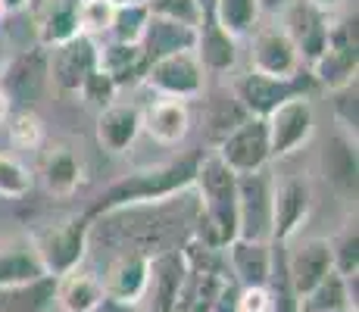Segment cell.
I'll return each instance as SVG.
<instances>
[{
    "label": "cell",
    "instance_id": "cell-13",
    "mask_svg": "<svg viewBox=\"0 0 359 312\" xmlns=\"http://www.w3.org/2000/svg\"><path fill=\"white\" fill-rule=\"evenodd\" d=\"M150 259L154 256L135 253V250H119V253L109 259L107 272L100 278L103 297L119 306H137L144 300V290H147L150 278Z\"/></svg>",
    "mask_w": 359,
    "mask_h": 312
},
{
    "label": "cell",
    "instance_id": "cell-40",
    "mask_svg": "<svg viewBox=\"0 0 359 312\" xmlns=\"http://www.w3.org/2000/svg\"><path fill=\"white\" fill-rule=\"evenodd\" d=\"M234 312H275L269 287H238Z\"/></svg>",
    "mask_w": 359,
    "mask_h": 312
},
{
    "label": "cell",
    "instance_id": "cell-37",
    "mask_svg": "<svg viewBox=\"0 0 359 312\" xmlns=\"http://www.w3.org/2000/svg\"><path fill=\"white\" fill-rule=\"evenodd\" d=\"M359 88L356 81L347 88H337V91H331V113H334V122H337V131H344V135L356 137V122H359Z\"/></svg>",
    "mask_w": 359,
    "mask_h": 312
},
{
    "label": "cell",
    "instance_id": "cell-8",
    "mask_svg": "<svg viewBox=\"0 0 359 312\" xmlns=\"http://www.w3.org/2000/svg\"><path fill=\"white\" fill-rule=\"evenodd\" d=\"M50 85V69H47V50L44 47H32L22 50L19 57L6 62L4 75H0V91L10 100V107L32 109L41 100V94Z\"/></svg>",
    "mask_w": 359,
    "mask_h": 312
},
{
    "label": "cell",
    "instance_id": "cell-23",
    "mask_svg": "<svg viewBox=\"0 0 359 312\" xmlns=\"http://www.w3.org/2000/svg\"><path fill=\"white\" fill-rule=\"evenodd\" d=\"M356 137L334 131L322 150V175L344 197H356Z\"/></svg>",
    "mask_w": 359,
    "mask_h": 312
},
{
    "label": "cell",
    "instance_id": "cell-20",
    "mask_svg": "<svg viewBox=\"0 0 359 312\" xmlns=\"http://www.w3.org/2000/svg\"><path fill=\"white\" fill-rule=\"evenodd\" d=\"M79 6L81 0H41L38 16H34L38 47L53 50V47L79 38Z\"/></svg>",
    "mask_w": 359,
    "mask_h": 312
},
{
    "label": "cell",
    "instance_id": "cell-36",
    "mask_svg": "<svg viewBox=\"0 0 359 312\" xmlns=\"http://www.w3.org/2000/svg\"><path fill=\"white\" fill-rule=\"evenodd\" d=\"M6 135L16 147L38 150L44 144V125L32 109H19V113H10V119H6Z\"/></svg>",
    "mask_w": 359,
    "mask_h": 312
},
{
    "label": "cell",
    "instance_id": "cell-25",
    "mask_svg": "<svg viewBox=\"0 0 359 312\" xmlns=\"http://www.w3.org/2000/svg\"><path fill=\"white\" fill-rule=\"evenodd\" d=\"M107 297H103L100 278L91 272H75L57 278V290H53V306H60L63 312H97Z\"/></svg>",
    "mask_w": 359,
    "mask_h": 312
},
{
    "label": "cell",
    "instance_id": "cell-38",
    "mask_svg": "<svg viewBox=\"0 0 359 312\" xmlns=\"http://www.w3.org/2000/svg\"><path fill=\"white\" fill-rule=\"evenodd\" d=\"M81 97H85L88 107H94L100 113V109L113 107L116 103V94H119V88H116V81L109 79L107 72H100V69H94L91 75H88V81L81 85Z\"/></svg>",
    "mask_w": 359,
    "mask_h": 312
},
{
    "label": "cell",
    "instance_id": "cell-46",
    "mask_svg": "<svg viewBox=\"0 0 359 312\" xmlns=\"http://www.w3.org/2000/svg\"><path fill=\"white\" fill-rule=\"evenodd\" d=\"M107 4H113V6H126V4H144V0H107Z\"/></svg>",
    "mask_w": 359,
    "mask_h": 312
},
{
    "label": "cell",
    "instance_id": "cell-10",
    "mask_svg": "<svg viewBox=\"0 0 359 312\" xmlns=\"http://www.w3.org/2000/svg\"><path fill=\"white\" fill-rule=\"evenodd\" d=\"M281 16H285L281 29H285V34L294 41L303 69H309L316 60H319V53L325 50L328 32H331L334 16L325 13V10H319V6L306 4V0H294V4L287 6Z\"/></svg>",
    "mask_w": 359,
    "mask_h": 312
},
{
    "label": "cell",
    "instance_id": "cell-47",
    "mask_svg": "<svg viewBox=\"0 0 359 312\" xmlns=\"http://www.w3.org/2000/svg\"><path fill=\"white\" fill-rule=\"evenodd\" d=\"M4 19H6V10H4V4H0V25H4Z\"/></svg>",
    "mask_w": 359,
    "mask_h": 312
},
{
    "label": "cell",
    "instance_id": "cell-24",
    "mask_svg": "<svg viewBox=\"0 0 359 312\" xmlns=\"http://www.w3.org/2000/svg\"><path fill=\"white\" fill-rule=\"evenodd\" d=\"M141 135V107L135 103H113L97 113V141L109 154H126Z\"/></svg>",
    "mask_w": 359,
    "mask_h": 312
},
{
    "label": "cell",
    "instance_id": "cell-35",
    "mask_svg": "<svg viewBox=\"0 0 359 312\" xmlns=\"http://www.w3.org/2000/svg\"><path fill=\"white\" fill-rule=\"evenodd\" d=\"M34 178L29 165H22L16 156L0 154V197L4 200H22L32 191Z\"/></svg>",
    "mask_w": 359,
    "mask_h": 312
},
{
    "label": "cell",
    "instance_id": "cell-16",
    "mask_svg": "<svg viewBox=\"0 0 359 312\" xmlns=\"http://www.w3.org/2000/svg\"><path fill=\"white\" fill-rule=\"evenodd\" d=\"M191 107L184 100H169V97H154L141 109V131H147L150 141L160 147H178L191 131Z\"/></svg>",
    "mask_w": 359,
    "mask_h": 312
},
{
    "label": "cell",
    "instance_id": "cell-12",
    "mask_svg": "<svg viewBox=\"0 0 359 312\" xmlns=\"http://www.w3.org/2000/svg\"><path fill=\"white\" fill-rule=\"evenodd\" d=\"M303 69L294 41L281 25H262L250 32V72L272 75V79H291Z\"/></svg>",
    "mask_w": 359,
    "mask_h": 312
},
{
    "label": "cell",
    "instance_id": "cell-32",
    "mask_svg": "<svg viewBox=\"0 0 359 312\" xmlns=\"http://www.w3.org/2000/svg\"><path fill=\"white\" fill-rule=\"evenodd\" d=\"M247 119V113L241 109V103L234 100V94H219L216 100L206 103V131H210V141L219 147L225 135H231L241 122Z\"/></svg>",
    "mask_w": 359,
    "mask_h": 312
},
{
    "label": "cell",
    "instance_id": "cell-1",
    "mask_svg": "<svg viewBox=\"0 0 359 312\" xmlns=\"http://www.w3.org/2000/svg\"><path fill=\"white\" fill-rule=\"evenodd\" d=\"M200 156H203V150H188L184 156L169 159V163H163V165H150V169L131 172V175L109 184L107 191L85 210V216L94 222V219L107 216V212L126 210V206L156 203V200L175 197V194L188 191V187H194Z\"/></svg>",
    "mask_w": 359,
    "mask_h": 312
},
{
    "label": "cell",
    "instance_id": "cell-22",
    "mask_svg": "<svg viewBox=\"0 0 359 312\" xmlns=\"http://www.w3.org/2000/svg\"><path fill=\"white\" fill-rule=\"evenodd\" d=\"M194 57L200 60L203 72H229V69H234V62H238V41L212 16H200Z\"/></svg>",
    "mask_w": 359,
    "mask_h": 312
},
{
    "label": "cell",
    "instance_id": "cell-29",
    "mask_svg": "<svg viewBox=\"0 0 359 312\" xmlns=\"http://www.w3.org/2000/svg\"><path fill=\"white\" fill-rule=\"evenodd\" d=\"M57 278H38L29 284L0 287V312H50Z\"/></svg>",
    "mask_w": 359,
    "mask_h": 312
},
{
    "label": "cell",
    "instance_id": "cell-43",
    "mask_svg": "<svg viewBox=\"0 0 359 312\" xmlns=\"http://www.w3.org/2000/svg\"><path fill=\"white\" fill-rule=\"evenodd\" d=\"M10 113H13L10 100H6V97H4V91H0V125H6V119H10Z\"/></svg>",
    "mask_w": 359,
    "mask_h": 312
},
{
    "label": "cell",
    "instance_id": "cell-2",
    "mask_svg": "<svg viewBox=\"0 0 359 312\" xmlns=\"http://www.w3.org/2000/svg\"><path fill=\"white\" fill-rule=\"evenodd\" d=\"M91 234H94V222L81 212V216H69L57 225L44 228L38 238H32L38 262L44 269L47 278H63V275L81 269L91 247Z\"/></svg>",
    "mask_w": 359,
    "mask_h": 312
},
{
    "label": "cell",
    "instance_id": "cell-14",
    "mask_svg": "<svg viewBox=\"0 0 359 312\" xmlns=\"http://www.w3.org/2000/svg\"><path fill=\"white\" fill-rule=\"evenodd\" d=\"M313 210V187L303 178H285L275 182L272 191V238L269 244H287L297 238L303 222Z\"/></svg>",
    "mask_w": 359,
    "mask_h": 312
},
{
    "label": "cell",
    "instance_id": "cell-3",
    "mask_svg": "<svg viewBox=\"0 0 359 312\" xmlns=\"http://www.w3.org/2000/svg\"><path fill=\"white\" fill-rule=\"evenodd\" d=\"M313 91H319V88H316L309 69H300L291 79H272V75L247 72L231 85L234 100L241 103V109L250 119H266L281 103L294 100V97H313Z\"/></svg>",
    "mask_w": 359,
    "mask_h": 312
},
{
    "label": "cell",
    "instance_id": "cell-26",
    "mask_svg": "<svg viewBox=\"0 0 359 312\" xmlns=\"http://www.w3.org/2000/svg\"><path fill=\"white\" fill-rule=\"evenodd\" d=\"M97 69L107 72L116 81V88H128L137 85L147 72V60H144L141 47L137 44H116V41H103V47L97 44Z\"/></svg>",
    "mask_w": 359,
    "mask_h": 312
},
{
    "label": "cell",
    "instance_id": "cell-27",
    "mask_svg": "<svg viewBox=\"0 0 359 312\" xmlns=\"http://www.w3.org/2000/svg\"><path fill=\"white\" fill-rule=\"evenodd\" d=\"M356 281L359 278H341L331 269L306 297L297 300V312H337V309L356 312Z\"/></svg>",
    "mask_w": 359,
    "mask_h": 312
},
{
    "label": "cell",
    "instance_id": "cell-5",
    "mask_svg": "<svg viewBox=\"0 0 359 312\" xmlns=\"http://www.w3.org/2000/svg\"><path fill=\"white\" fill-rule=\"evenodd\" d=\"M141 85H147L154 97H169V100H194L206 88V72L194 57V50L172 53V57L154 60L144 72Z\"/></svg>",
    "mask_w": 359,
    "mask_h": 312
},
{
    "label": "cell",
    "instance_id": "cell-39",
    "mask_svg": "<svg viewBox=\"0 0 359 312\" xmlns=\"http://www.w3.org/2000/svg\"><path fill=\"white\" fill-rule=\"evenodd\" d=\"M147 10L154 16H163V19H178V22H188V25H197V6L194 0H144Z\"/></svg>",
    "mask_w": 359,
    "mask_h": 312
},
{
    "label": "cell",
    "instance_id": "cell-48",
    "mask_svg": "<svg viewBox=\"0 0 359 312\" xmlns=\"http://www.w3.org/2000/svg\"><path fill=\"white\" fill-rule=\"evenodd\" d=\"M337 312H353V309H337Z\"/></svg>",
    "mask_w": 359,
    "mask_h": 312
},
{
    "label": "cell",
    "instance_id": "cell-33",
    "mask_svg": "<svg viewBox=\"0 0 359 312\" xmlns=\"http://www.w3.org/2000/svg\"><path fill=\"white\" fill-rule=\"evenodd\" d=\"M147 19H150L147 4H126V6H116V13H113V25H109L107 41H116V44H137V47H141L144 29H147Z\"/></svg>",
    "mask_w": 359,
    "mask_h": 312
},
{
    "label": "cell",
    "instance_id": "cell-4",
    "mask_svg": "<svg viewBox=\"0 0 359 312\" xmlns=\"http://www.w3.org/2000/svg\"><path fill=\"white\" fill-rule=\"evenodd\" d=\"M359 72V41H356V16L334 19L328 32V44L319 53V60L309 66L316 88L337 91L356 81Z\"/></svg>",
    "mask_w": 359,
    "mask_h": 312
},
{
    "label": "cell",
    "instance_id": "cell-18",
    "mask_svg": "<svg viewBox=\"0 0 359 312\" xmlns=\"http://www.w3.org/2000/svg\"><path fill=\"white\" fill-rule=\"evenodd\" d=\"M225 269L238 287H266L272 272V244L266 240H231L225 247Z\"/></svg>",
    "mask_w": 359,
    "mask_h": 312
},
{
    "label": "cell",
    "instance_id": "cell-28",
    "mask_svg": "<svg viewBox=\"0 0 359 312\" xmlns=\"http://www.w3.org/2000/svg\"><path fill=\"white\" fill-rule=\"evenodd\" d=\"M47 278L44 269L38 262L32 238H16L0 244V287H10V284H29Z\"/></svg>",
    "mask_w": 359,
    "mask_h": 312
},
{
    "label": "cell",
    "instance_id": "cell-15",
    "mask_svg": "<svg viewBox=\"0 0 359 312\" xmlns=\"http://www.w3.org/2000/svg\"><path fill=\"white\" fill-rule=\"evenodd\" d=\"M184 278H188V266H184L182 247L154 256V259H150L147 290H144L147 312H178Z\"/></svg>",
    "mask_w": 359,
    "mask_h": 312
},
{
    "label": "cell",
    "instance_id": "cell-44",
    "mask_svg": "<svg viewBox=\"0 0 359 312\" xmlns=\"http://www.w3.org/2000/svg\"><path fill=\"white\" fill-rule=\"evenodd\" d=\"M306 4H313V6H319V10L331 13V10H337V6H341V0H306Z\"/></svg>",
    "mask_w": 359,
    "mask_h": 312
},
{
    "label": "cell",
    "instance_id": "cell-42",
    "mask_svg": "<svg viewBox=\"0 0 359 312\" xmlns=\"http://www.w3.org/2000/svg\"><path fill=\"white\" fill-rule=\"evenodd\" d=\"M194 6H197V16H212L216 0H194Z\"/></svg>",
    "mask_w": 359,
    "mask_h": 312
},
{
    "label": "cell",
    "instance_id": "cell-45",
    "mask_svg": "<svg viewBox=\"0 0 359 312\" xmlns=\"http://www.w3.org/2000/svg\"><path fill=\"white\" fill-rule=\"evenodd\" d=\"M0 4H4V10H6V16H10V13H16V10H22L25 4H29V0H0Z\"/></svg>",
    "mask_w": 359,
    "mask_h": 312
},
{
    "label": "cell",
    "instance_id": "cell-21",
    "mask_svg": "<svg viewBox=\"0 0 359 312\" xmlns=\"http://www.w3.org/2000/svg\"><path fill=\"white\" fill-rule=\"evenodd\" d=\"M41 182H44L50 197H72L81 184H85V165L81 156L66 144L50 147L41 156Z\"/></svg>",
    "mask_w": 359,
    "mask_h": 312
},
{
    "label": "cell",
    "instance_id": "cell-7",
    "mask_svg": "<svg viewBox=\"0 0 359 312\" xmlns=\"http://www.w3.org/2000/svg\"><path fill=\"white\" fill-rule=\"evenodd\" d=\"M262 122H266L269 154H272V159L291 156L294 150H300L316 131L313 97H294V100L281 103L278 109H272Z\"/></svg>",
    "mask_w": 359,
    "mask_h": 312
},
{
    "label": "cell",
    "instance_id": "cell-19",
    "mask_svg": "<svg viewBox=\"0 0 359 312\" xmlns=\"http://www.w3.org/2000/svg\"><path fill=\"white\" fill-rule=\"evenodd\" d=\"M194 41H197V25L178 22V19H163L150 13L147 29H144V38H141V53L150 66L154 60L194 50Z\"/></svg>",
    "mask_w": 359,
    "mask_h": 312
},
{
    "label": "cell",
    "instance_id": "cell-30",
    "mask_svg": "<svg viewBox=\"0 0 359 312\" xmlns=\"http://www.w3.org/2000/svg\"><path fill=\"white\" fill-rule=\"evenodd\" d=\"M259 16H262L259 0H216V10H212V19H216L234 41L247 38V34L257 29Z\"/></svg>",
    "mask_w": 359,
    "mask_h": 312
},
{
    "label": "cell",
    "instance_id": "cell-41",
    "mask_svg": "<svg viewBox=\"0 0 359 312\" xmlns=\"http://www.w3.org/2000/svg\"><path fill=\"white\" fill-rule=\"evenodd\" d=\"M294 0H259V13H285Z\"/></svg>",
    "mask_w": 359,
    "mask_h": 312
},
{
    "label": "cell",
    "instance_id": "cell-11",
    "mask_svg": "<svg viewBox=\"0 0 359 312\" xmlns=\"http://www.w3.org/2000/svg\"><path fill=\"white\" fill-rule=\"evenodd\" d=\"M47 69H50V85L63 94H79L88 75L97 69V41L79 38L47 50Z\"/></svg>",
    "mask_w": 359,
    "mask_h": 312
},
{
    "label": "cell",
    "instance_id": "cell-9",
    "mask_svg": "<svg viewBox=\"0 0 359 312\" xmlns=\"http://www.w3.org/2000/svg\"><path fill=\"white\" fill-rule=\"evenodd\" d=\"M216 156L234 172V175H250V172H262L269 165V135L266 122L250 119L247 116L231 135H225L216 147Z\"/></svg>",
    "mask_w": 359,
    "mask_h": 312
},
{
    "label": "cell",
    "instance_id": "cell-31",
    "mask_svg": "<svg viewBox=\"0 0 359 312\" xmlns=\"http://www.w3.org/2000/svg\"><path fill=\"white\" fill-rule=\"evenodd\" d=\"M331 247V269L341 278H359V228L356 219H350L334 238L328 240Z\"/></svg>",
    "mask_w": 359,
    "mask_h": 312
},
{
    "label": "cell",
    "instance_id": "cell-34",
    "mask_svg": "<svg viewBox=\"0 0 359 312\" xmlns=\"http://www.w3.org/2000/svg\"><path fill=\"white\" fill-rule=\"evenodd\" d=\"M113 13L116 6L107 0H81L79 6V32L91 41H107L109 25H113Z\"/></svg>",
    "mask_w": 359,
    "mask_h": 312
},
{
    "label": "cell",
    "instance_id": "cell-6",
    "mask_svg": "<svg viewBox=\"0 0 359 312\" xmlns=\"http://www.w3.org/2000/svg\"><path fill=\"white\" fill-rule=\"evenodd\" d=\"M272 191L275 178L269 169L238 175V238L241 240H266L272 238Z\"/></svg>",
    "mask_w": 359,
    "mask_h": 312
},
{
    "label": "cell",
    "instance_id": "cell-17",
    "mask_svg": "<svg viewBox=\"0 0 359 312\" xmlns=\"http://www.w3.org/2000/svg\"><path fill=\"white\" fill-rule=\"evenodd\" d=\"M285 266H287V278H291L297 300L306 297L309 290L331 272L328 238H306V240H300L291 253L285 250Z\"/></svg>",
    "mask_w": 359,
    "mask_h": 312
}]
</instances>
